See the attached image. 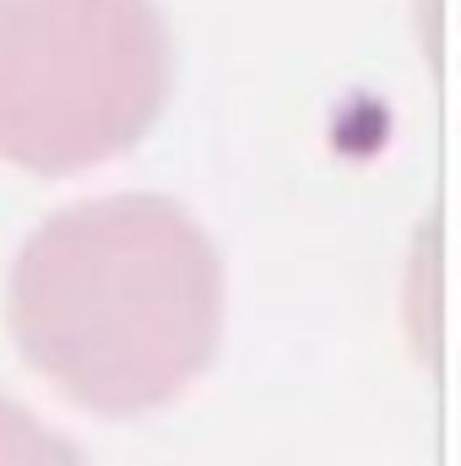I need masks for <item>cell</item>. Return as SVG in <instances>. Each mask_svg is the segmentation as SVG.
<instances>
[{
  "mask_svg": "<svg viewBox=\"0 0 461 466\" xmlns=\"http://www.w3.org/2000/svg\"><path fill=\"white\" fill-rule=\"evenodd\" d=\"M5 315L22 358L77 407L136 418L212 363L223 260L169 196L77 201L16 249Z\"/></svg>",
  "mask_w": 461,
  "mask_h": 466,
  "instance_id": "cell-1",
  "label": "cell"
},
{
  "mask_svg": "<svg viewBox=\"0 0 461 466\" xmlns=\"http://www.w3.org/2000/svg\"><path fill=\"white\" fill-rule=\"evenodd\" d=\"M0 466H87V456L60 429L0 396Z\"/></svg>",
  "mask_w": 461,
  "mask_h": 466,
  "instance_id": "cell-3",
  "label": "cell"
},
{
  "mask_svg": "<svg viewBox=\"0 0 461 466\" xmlns=\"http://www.w3.org/2000/svg\"><path fill=\"white\" fill-rule=\"evenodd\" d=\"M169 98L158 0H0V157L71 174L130 152Z\"/></svg>",
  "mask_w": 461,
  "mask_h": 466,
  "instance_id": "cell-2",
  "label": "cell"
}]
</instances>
